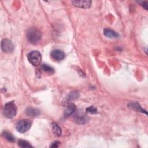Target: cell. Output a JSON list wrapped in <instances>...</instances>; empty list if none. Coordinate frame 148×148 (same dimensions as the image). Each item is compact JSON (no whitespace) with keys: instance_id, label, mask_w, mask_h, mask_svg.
Segmentation results:
<instances>
[{"instance_id":"obj_11","label":"cell","mask_w":148,"mask_h":148,"mask_svg":"<svg viewBox=\"0 0 148 148\" xmlns=\"http://www.w3.org/2000/svg\"><path fill=\"white\" fill-rule=\"evenodd\" d=\"M103 34L105 36L112 39L117 38L119 36L116 32L109 28H105L103 30Z\"/></svg>"},{"instance_id":"obj_3","label":"cell","mask_w":148,"mask_h":148,"mask_svg":"<svg viewBox=\"0 0 148 148\" xmlns=\"http://www.w3.org/2000/svg\"><path fill=\"white\" fill-rule=\"evenodd\" d=\"M28 60L29 62L34 66H38L40 64L42 61V56L40 53L37 50L31 51L28 54Z\"/></svg>"},{"instance_id":"obj_15","label":"cell","mask_w":148,"mask_h":148,"mask_svg":"<svg viewBox=\"0 0 148 148\" xmlns=\"http://www.w3.org/2000/svg\"><path fill=\"white\" fill-rule=\"evenodd\" d=\"M2 136L9 142H14L15 140V138L13 135L8 131H3L2 132Z\"/></svg>"},{"instance_id":"obj_9","label":"cell","mask_w":148,"mask_h":148,"mask_svg":"<svg viewBox=\"0 0 148 148\" xmlns=\"http://www.w3.org/2000/svg\"><path fill=\"white\" fill-rule=\"evenodd\" d=\"M76 107L73 103H69L66 105V109L64 110V116L67 117L74 113L76 111Z\"/></svg>"},{"instance_id":"obj_20","label":"cell","mask_w":148,"mask_h":148,"mask_svg":"<svg viewBox=\"0 0 148 148\" xmlns=\"http://www.w3.org/2000/svg\"><path fill=\"white\" fill-rule=\"evenodd\" d=\"M140 5L143 7L144 9H145L146 10H147L148 4H147V1H142V2H140Z\"/></svg>"},{"instance_id":"obj_12","label":"cell","mask_w":148,"mask_h":148,"mask_svg":"<svg viewBox=\"0 0 148 148\" xmlns=\"http://www.w3.org/2000/svg\"><path fill=\"white\" fill-rule=\"evenodd\" d=\"M25 113L28 116L31 117H36L40 114L39 110L32 107H29L27 108L25 110Z\"/></svg>"},{"instance_id":"obj_17","label":"cell","mask_w":148,"mask_h":148,"mask_svg":"<svg viewBox=\"0 0 148 148\" xmlns=\"http://www.w3.org/2000/svg\"><path fill=\"white\" fill-rule=\"evenodd\" d=\"M18 145L20 147L23 148H28V147H32V146L27 141L24 140H19L18 141Z\"/></svg>"},{"instance_id":"obj_10","label":"cell","mask_w":148,"mask_h":148,"mask_svg":"<svg viewBox=\"0 0 148 148\" xmlns=\"http://www.w3.org/2000/svg\"><path fill=\"white\" fill-rule=\"evenodd\" d=\"M79 97V94L77 91H73L71 92L66 97L65 101L62 102L65 105H67L69 103V101L75 99Z\"/></svg>"},{"instance_id":"obj_19","label":"cell","mask_w":148,"mask_h":148,"mask_svg":"<svg viewBox=\"0 0 148 148\" xmlns=\"http://www.w3.org/2000/svg\"><path fill=\"white\" fill-rule=\"evenodd\" d=\"M60 143V142H58V141H55V142H53V143L50 145V147H58Z\"/></svg>"},{"instance_id":"obj_2","label":"cell","mask_w":148,"mask_h":148,"mask_svg":"<svg viewBox=\"0 0 148 148\" xmlns=\"http://www.w3.org/2000/svg\"><path fill=\"white\" fill-rule=\"evenodd\" d=\"M4 116L8 119L14 117L17 114V107L14 101H10L6 103L3 109Z\"/></svg>"},{"instance_id":"obj_7","label":"cell","mask_w":148,"mask_h":148,"mask_svg":"<svg viewBox=\"0 0 148 148\" xmlns=\"http://www.w3.org/2000/svg\"><path fill=\"white\" fill-rule=\"evenodd\" d=\"M72 3L73 6L79 8L87 9L90 7L91 4V1H72Z\"/></svg>"},{"instance_id":"obj_13","label":"cell","mask_w":148,"mask_h":148,"mask_svg":"<svg viewBox=\"0 0 148 148\" xmlns=\"http://www.w3.org/2000/svg\"><path fill=\"white\" fill-rule=\"evenodd\" d=\"M128 106L130 108L133 109L134 110H135L138 112H141L142 113H145L146 114H147L146 112L141 108V106L138 102H131L128 104Z\"/></svg>"},{"instance_id":"obj_16","label":"cell","mask_w":148,"mask_h":148,"mask_svg":"<svg viewBox=\"0 0 148 148\" xmlns=\"http://www.w3.org/2000/svg\"><path fill=\"white\" fill-rule=\"evenodd\" d=\"M41 69L45 72L46 73H54V69L51 66H49L47 64H43L41 65Z\"/></svg>"},{"instance_id":"obj_8","label":"cell","mask_w":148,"mask_h":148,"mask_svg":"<svg viewBox=\"0 0 148 148\" xmlns=\"http://www.w3.org/2000/svg\"><path fill=\"white\" fill-rule=\"evenodd\" d=\"M51 56L55 60L61 61L65 58V54L63 51L59 49H56L51 52Z\"/></svg>"},{"instance_id":"obj_5","label":"cell","mask_w":148,"mask_h":148,"mask_svg":"<svg viewBox=\"0 0 148 148\" xmlns=\"http://www.w3.org/2000/svg\"><path fill=\"white\" fill-rule=\"evenodd\" d=\"M1 50L6 53H12L14 50V45L9 39H3L1 43Z\"/></svg>"},{"instance_id":"obj_6","label":"cell","mask_w":148,"mask_h":148,"mask_svg":"<svg viewBox=\"0 0 148 148\" xmlns=\"http://www.w3.org/2000/svg\"><path fill=\"white\" fill-rule=\"evenodd\" d=\"M73 114V119L75 121L79 124H84L88 122V119L86 115L82 111H75Z\"/></svg>"},{"instance_id":"obj_1","label":"cell","mask_w":148,"mask_h":148,"mask_svg":"<svg viewBox=\"0 0 148 148\" xmlns=\"http://www.w3.org/2000/svg\"><path fill=\"white\" fill-rule=\"evenodd\" d=\"M28 40L32 44L36 45L40 40L42 38V32L38 29L31 27L29 28L26 33Z\"/></svg>"},{"instance_id":"obj_4","label":"cell","mask_w":148,"mask_h":148,"mask_svg":"<svg viewBox=\"0 0 148 148\" xmlns=\"http://www.w3.org/2000/svg\"><path fill=\"white\" fill-rule=\"evenodd\" d=\"M31 126V123L27 119H22L19 120L16 125V128L17 130L21 132L24 133L27 131Z\"/></svg>"},{"instance_id":"obj_14","label":"cell","mask_w":148,"mask_h":148,"mask_svg":"<svg viewBox=\"0 0 148 148\" xmlns=\"http://www.w3.org/2000/svg\"><path fill=\"white\" fill-rule=\"evenodd\" d=\"M51 127L53 129V131L57 136H59L61 135V129L59 127V125L55 122H53L51 123Z\"/></svg>"},{"instance_id":"obj_18","label":"cell","mask_w":148,"mask_h":148,"mask_svg":"<svg viewBox=\"0 0 148 148\" xmlns=\"http://www.w3.org/2000/svg\"><path fill=\"white\" fill-rule=\"evenodd\" d=\"M86 112L90 114H96L97 113V110L94 106H91L86 108Z\"/></svg>"}]
</instances>
